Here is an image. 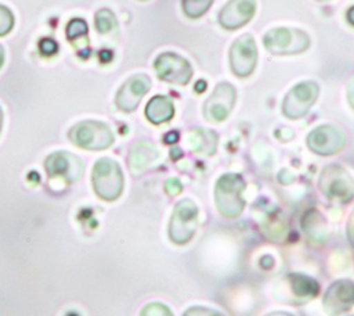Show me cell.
I'll use <instances>...</instances> for the list:
<instances>
[{"label": "cell", "mask_w": 354, "mask_h": 316, "mask_svg": "<svg viewBox=\"0 0 354 316\" xmlns=\"http://www.w3.org/2000/svg\"><path fill=\"white\" fill-rule=\"evenodd\" d=\"M95 194L104 201H115L123 191V173L119 164L111 158L95 161L91 172Z\"/></svg>", "instance_id": "1"}, {"label": "cell", "mask_w": 354, "mask_h": 316, "mask_svg": "<svg viewBox=\"0 0 354 316\" xmlns=\"http://www.w3.org/2000/svg\"><path fill=\"white\" fill-rule=\"evenodd\" d=\"M69 140L90 151H101L112 146L113 134L108 125L98 121H82L73 125L68 133Z\"/></svg>", "instance_id": "2"}, {"label": "cell", "mask_w": 354, "mask_h": 316, "mask_svg": "<svg viewBox=\"0 0 354 316\" xmlns=\"http://www.w3.org/2000/svg\"><path fill=\"white\" fill-rule=\"evenodd\" d=\"M308 36L297 29L277 28L264 36V46L272 54H296L308 47Z\"/></svg>", "instance_id": "3"}, {"label": "cell", "mask_w": 354, "mask_h": 316, "mask_svg": "<svg viewBox=\"0 0 354 316\" xmlns=\"http://www.w3.org/2000/svg\"><path fill=\"white\" fill-rule=\"evenodd\" d=\"M44 168L50 177H61L68 183L79 180L84 170L80 158L65 151L50 154L44 162Z\"/></svg>", "instance_id": "4"}, {"label": "cell", "mask_w": 354, "mask_h": 316, "mask_svg": "<svg viewBox=\"0 0 354 316\" xmlns=\"http://www.w3.org/2000/svg\"><path fill=\"white\" fill-rule=\"evenodd\" d=\"M257 62V49L250 35L236 39L230 51V64L235 75L245 78L252 73Z\"/></svg>", "instance_id": "5"}, {"label": "cell", "mask_w": 354, "mask_h": 316, "mask_svg": "<svg viewBox=\"0 0 354 316\" xmlns=\"http://www.w3.org/2000/svg\"><path fill=\"white\" fill-rule=\"evenodd\" d=\"M243 188V182L236 175H227L218 180L216 188V197L218 208L223 213L228 216H234L241 212L242 201L241 191Z\"/></svg>", "instance_id": "6"}, {"label": "cell", "mask_w": 354, "mask_h": 316, "mask_svg": "<svg viewBox=\"0 0 354 316\" xmlns=\"http://www.w3.org/2000/svg\"><path fill=\"white\" fill-rule=\"evenodd\" d=\"M155 71L163 80L185 85L192 76V68L187 60L174 54L163 53L155 60Z\"/></svg>", "instance_id": "7"}, {"label": "cell", "mask_w": 354, "mask_h": 316, "mask_svg": "<svg viewBox=\"0 0 354 316\" xmlns=\"http://www.w3.org/2000/svg\"><path fill=\"white\" fill-rule=\"evenodd\" d=\"M318 87L313 82H303L295 86L283 101V112L289 118L304 115L317 98Z\"/></svg>", "instance_id": "8"}, {"label": "cell", "mask_w": 354, "mask_h": 316, "mask_svg": "<svg viewBox=\"0 0 354 316\" xmlns=\"http://www.w3.org/2000/svg\"><path fill=\"white\" fill-rule=\"evenodd\" d=\"M151 87V80L145 75H136L129 78L116 94V105L124 112L134 111L140 104L141 98L147 94Z\"/></svg>", "instance_id": "9"}, {"label": "cell", "mask_w": 354, "mask_h": 316, "mask_svg": "<svg viewBox=\"0 0 354 316\" xmlns=\"http://www.w3.org/2000/svg\"><path fill=\"white\" fill-rule=\"evenodd\" d=\"M254 10V0H230L221 10L218 21L225 29H238L253 17Z\"/></svg>", "instance_id": "10"}, {"label": "cell", "mask_w": 354, "mask_h": 316, "mask_svg": "<svg viewBox=\"0 0 354 316\" xmlns=\"http://www.w3.org/2000/svg\"><path fill=\"white\" fill-rule=\"evenodd\" d=\"M321 188L325 194L335 198L350 200L353 197V183L343 169L332 166L324 170Z\"/></svg>", "instance_id": "11"}, {"label": "cell", "mask_w": 354, "mask_h": 316, "mask_svg": "<svg viewBox=\"0 0 354 316\" xmlns=\"http://www.w3.org/2000/svg\"><path fill=\"white\" fill-rule=\"evenodd\" d=\"M235 101V89L230 83H220L205 105V112L209 119L223 121Z\"/></svg>", "instance_id": "12"}, {"label": "cell", "mask_w": 354, "mask_h": 316, "mask_svg": "<svg viewBox=\"0 0 354 316\" xmlns=\"http://www.w3.org/2000/svg\"><path fill=\"white\" fill-rule=\"evenodd\" d=\"M344 144V137L340 130L332 126H321L311 132L308 136V146L313 151H317L322 155H330L339 151Z\"/></svg>", "instance_id": "13"}, {"label": "cell", "mask_w": 354, "mask_h": 316, "mask_svg": "<svg viewBox=\"0 0 354 316\" xmlns=\"http://www.w3.org/2000/svg\"><path fill=\"white\" fill-rule=\"evenodd\" d=\"M158 158L156 148L148 141L136 143L129 154V168L131 173H138L151 166Z\"/></svg>", "instance_id": "14"}, {"label": "cell", "mask_w": 354, "mask_h": 316, "mask_svg": "<svg viewBox=\"0 0 354 316\" xmlns=\"http://www.w3.org/2000/svg\"><path fill=\"white\" fill-rule=\"evenodd\" d=\"M174 114L173 103L166 96L152 97L145 108V115L152 123H162L169 121Z\"/></svg>", "instance_id": "15"}, {"label": "cell", "mask_w": 354, "mask_h": 316, "mask_svg": "<svg viewBox=\"0 0 354 316\" xmlns=\"http://www.w3.org/2000/svg\"><path fill=\"white\" fill-rule=\"evenodd\" d=\"M94 22H95V29L100 33H108L116 28V18H115L113 12L108 8L98 10L95 12Z\"/></svg>", "instance_id": "16"}, {"label": "cell", "mask_w": 354, "mask_h": 316, "mask_svg": "<svg viewBox=\"0 0 354 316\" xmlns=\"http://www.w3.org/2000/svg\"><path fill=\"white\" fill-rule=\"evenodd\" d=\"M213 0H183V10L189 18H198L203 15Z\"/></svg>", "instance_id": "17"}, {"label": "cell", "mask_w": 354, "mask_h": 316, "mask_svg": "<svg viewBox=\"0 0 354 316\" xmlns=\"http://www.w3.org/2000/svg\"><path fill=\"white\" fill-rule=\"evenodd\" d=\"M87 30H88V26L86 24L84 19L82 18H73L69 21V24L66 25V37L73 42L75 39H79V37H83L87 35Z\"/></svg>", "instance_id": "18"}, {"label": "cell", "mask_w": 354, "mask_h": 316, "mask_svg": "<svg viewBox=\"0 0 354 316\" xmlns=\"http://www.w3.org/2000/svg\"><path fill=\"white\" fill-rule=\"evenodd\" d=\"M14 26V15L10 8L0 4V36L7 35Z\"/></svg>", "instance_id": "19"}, {"label": "cell", "mask_w": 354, "mask_h": 316, "mask_svg": "<svg viewBox=\"0 0 354 316\" xmlns=\"http://www.w3.org/2000/svg\"><path fill=\"white\" fill-rule=\"evenodd\" d=\"M141 316H171L167 308L160 304H149L141 312Z\"/></svg>", "instance_id": "20"}, {"label": "cell", "mask_w": 354, "mask_h": 316, "mask_svg": "<svg viewBox=\"0 0 354 316\" xmlns=\"http://www.w3.org/2000/svg\"><path fill=\"white\" fill-rule=\"evenodd\" d=\"M39 47H40V51H41L43 54H46V55H53V54H55V51H57V49H58L57 42H54V40H51V39H43V40L40 42Z\"/></svg>", "instance_id": "21"}, {"label": "cell", "mask_w": 354, "mask_h": 316, "mask_svg": "<svg viewBox=\"0 0 354 316\" xmlns=\"http://www.w3.org/2000/svg\"><path fill=\"white\" fill-rule=\"evenodd\" d=\"M348 101L354 107V79L351 80V83L348 86Z\"/></svg>", "instance_id": "22"}, {"label": "cell", "mask_w": 354, "mask_h": 316, "mask_svg": "<svg viewBox=\"0 0 354 316\" xmlns=\"http://www.w3.org/2000/svg\"><path fill=\"white\" fill-rule=\"evenodd\" d=\"M347 19L350 24L354 25V7H351L348 11H347Z\"/></svg>", "instance_id": "23"}, {"label": "cell", "mask_w": 354, "mask_h": 316, "mask_svg": "<svg viewBox=\"0 0 354 316\" xmlns=\"http://www.w3.org/2000/svg\"><path fill=\"white\" fill-rule=\"evenodd\" d=\"M3 62H4V49L3 46H0V68L3 67Z\"/></svg>", "instance_id": "24"}, {"label": "cell", "mask_w": 354, "mask_h": 316, "mask_svg": "<svg viewBox=\"0 0 354 316\" xmlns=\"http://www.w3.org/2000/svg\"><path fill=\"white\" fill-rule=\"evenodd\" d=\"M1 126H3V111H1V107H0V132H1Z\"/></svg>", "instance_id": "25"}, {"label": "cell", "mask_w": 354, "mask_h": 316, "mask_svg": "<svg viewBox=\"0 0 354 316\" xmlns=\"http://www.w3.org/2000/svg\"><path fill=\"white\" fill-rule=\"evenodd\" d=\"M319 1H324V0H319Z\"/></svg>", "instance_id": "26"}]
</instances>
